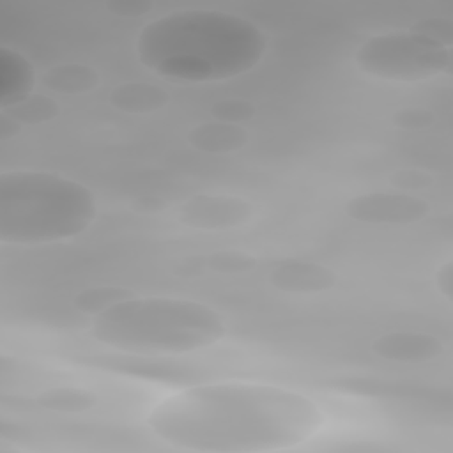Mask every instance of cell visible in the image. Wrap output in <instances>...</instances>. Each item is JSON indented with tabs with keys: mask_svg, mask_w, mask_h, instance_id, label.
<instances>
[{
	"mask_svg": "<svg viewBox=\"0 0 453 453\" xmlns=\"http://www.w3.org/2000/svg\"><path fill=\"white\" fill-rule=\"evenodd\" d=\"M90 333L115 352L159 357L209 349L225 338L226 324L202 301L131 296L92 317Z\"/></svg>",
	"mask_w": 453,
	"mask_h": 453,
	"instance_id": "cell-3",
	"label": "cell"
},
{
	"mask_svg": "<svg viewBox=\"0 0 453 453\" xmlns=\"http://www.w3.org/2000/svg\"><path fill=\"white\" fill-rule=\"evenodd\" d=\"M99 214L94 191L71 177L48 170L0 173V241L41 246L74 239Z\"/></svg>",
	"mask_w": 453,
	"mask_h": 453,
	"instance_id": "cell-4",
	"label": "cell"
},
{
	"mask_svg": "<svg viewBox=\"0 0 453 453\" xmlns=\"http://www.w3.org/2000/svg\"><path fill=\"white\" fill-rule=\"evenodd\" d=\"M145 425L175 449L265 453L310 441L326 425V414L308 395L285 386L221 380L191 384L161 398Z\"/></svg>",
	"mask_w": 453,
	"mask_h": 453,
	"instance_id": "cell-1",
	"label": "cell"
},
{
	"mask_svg": "<svg viewBox=\"0 0 453 453\" xmlns=\"http://www.w3.org/2000/svg\"><path fill=\"white\" fill-rule=\"evenodd\" d=\"M357 69L382 81L416 83L451 73V50L411 30L368 37L354 53Z\"/></svg>",
	"mask_w": 453,
	"mask_h": 453,
	"instance_id": "cell-5",
	"label": "cell"
},
{
	"mask_svg": "<svg viewBox=\"0 0 453 453\" xmlns=\"http://www.w3.org/2000/svg\"><path fill=\"white\" fill-rule=\"evenodd\" d=\"M4 111H7L16 122H19L25 127V126H39L53 120L58 115L60 108L57 101H53L51 97L32 92L30 96L23 97L12 106L4 108Z\"/></svg>",
	"mask_w": 453,
	"mask_h": 453,
	"instance_id": "cell-15",
	"label": "cell"
},
{
	"mask_svg": "<svg viewBox=\"0 0 453 453\" xmlns=\"http://www.w3.org/2000/svg\"><path fill=\"white\" fill-rule=\"evenodd\" d=\"M432 177L428 173H425L423 170L418 168H403V170H396L391 175V184L395 188H398V191L409 193L412 189H421L430 186Z\"/></svg>",
	"mask_w": 453,
	"mask_h": 453,
	"instance_id": "cell-21",
	"label": "cell"
},
{
	"mask_svg": "<svg viewBox=\"0 0 453 453\" xmlns=\"http://www.w3.org/2000/svg\"><path fill=\"white\" fill-rule=\"evenodd\" d=\"M41 81L48 90L55 94L74 96L94 90L101 83V76L94 67L87 64L65 62L46 69L41 76Z\"/></svg>",
	"mask_w": 453,
	"mask_h": 453,
	"instance_id": "cell-13",
	"label": "cell"
},
{
	"mask_svg": "<svg viewBox=\"0 0 453 453\" xmlns=\"http://www.w3.org/2000/svg\"><path fill=\"white\" fill-rule=\"evenodd\" d=\"M21 124L16 122L7 111L0 110V142H7L14 138L21 131Z\"/></svg>",
	"mask_w": 453,
	"mask_h": 453,
	"instance_id": "cell-24",
	"label": "cell"
},
{
	"mask_svg": "<svg viewBox=\"0 0 453 453\" xmlns=\"http://www.w3.org/2000/svg\"><path fill=\"white\" fill-rule=\"evenodd\" d=\"M39 407L53 412H83L97 405V395L85 388L57 386L35 396Z\"/></svg>",
	"mask_w": 453,
	"mask_h": 453,
	"instance_id": "cell-14",
	"label": "cell"
},
{
	"mask_svg": "<svg viewBox=\"0 0 453 453\" xmlns=\"http://www.w3.org/2000/svg\"><path fill=\"white\" fill-rule=\"evenodd\" d=\"M134 296L129 288L119 287V285H101V287H90L76 294L74 297V308L81 313H88L92 317L103 313L110 306Z\"/></svg>",
	"mask_w": 453,
	"mask_h": 453,
	"instance_id": "cell-16",
	"label": "cell"
},
{
	"mask_svg": "<svg viewBox=\"0 0 453 453\" xmlns=\"http://www.w3.org/2000/svg\"><path fill=\"white\" fill-rule=\"evenodd\" d=\"M336 273L319 262L283 260L269 273V283L276 290L292 296H313L336 285Z\"/></svg>",
	"mask_w": 453,
	"mask_h": 453,
	"instance_id": "cell-8",
	"label": "cell"
},
{
	"mask_svg": "<svg viewBox=\"0 0 453 453\" xmlns=\"http://www.w3.org/2000/svg\"><path fill=\"white\" fill-rule=\"evenodd\" d=\"M152 7L154 5L145 0H110L106 4V9L120 18H138L152 11Z\"/></svg>",
	"mask_w": 453,
	"mask_h": 453,
	"instance_id": "cell-22",
	"label": "cell"
},
{
	"mask_svg": "<svg viewBox=\"0 0 453 453\" xmlns=\"http://www.w3.org/2000/svg\"><path fill=\"white\" fill-rule=\"evenodd\" d=\"M269 41L251 19L184 9L149 21L136 37V57L156 76L175 83H216L255 69Z\"/></svg>",
	"mask_w": 453,
	"mask_h": 453,
	"instance_id": "cell-2",
	"label": "cell"
},
{
	"mask_svg": "<svg viewBox=\"0 0 453 453\" xmlns=\"http://www.w3.org/2000/svg\"><path fill=\"white\" fill-rule=\"evenodd\" d=\"M211 115L214 120L242 124L255 117V104L250 103L248 99H239V97L219 99L211 106Z\"/></svg>",
	"mask_w": 453,
	"mask_h": 453,
	"instance_id": "cell-17",
	"label": "cell"
},
{
	"mask_svg": "<svg viewBox=\"0 0 453 453\" xmlns=\"http://www.w3.org/2000/svg\"><path fill=\"white\" fill-rule=\"evenodd\" d=\"M393 122L400 129H423V127L432 126L434 113L430 110L419 108V106L403 108L393 115Z\"/></svg>",
	"mask_w": 453,
	"mask_h": 453,
	"instance_id": "cell-20",
	"label": "cell"
},
{
	"mask_svg": "<svg viewBox=\"0 0 453 453\" xmlns=\"http://www.w3.org/2000/svg\"><path fill=\"white\" fill-rule=\"evenodd\" d=\"M435 287H437L439 294L448 303H451V299H453V262L451 260L444 262L437 269V273H435Z\"/></svg>",
	"mask_w": 453,
	"mask_h": 453,
	"instance_id": "cell-23",
	"label": "cell"
},
{
	"mask_svg": "<svg viewBox=\"0 0 453 453\" xmlns=\"http://www.w3.org/2000/svg\"><path fill=\"white\" fill-rule=\"evenodd\" d=\"M372 350L380 359L391 363H426L439 357L444 350L442 342L423 331H391L372 342Z\"/></svg>",
	"mask_w": 453,
	"mask_h": 453,
	"instance_id": "cell-9",
	"label": "cell"
},
{
	"mask_svg": "<svg viewBox=\"0 0 453 453\" xmlns=\"http://www.w3.org/2000/svg\"><path fill=\"white\" fill-rule=\"evenodd\" d=\"M35 67L21 51L0 48V110L12 106L34 92Z\"/></svg>",
	"mask_w": 453,
	"mask_h": 453,
	"instance_id": "cell-10",
	"label": "cell"
},
{
	"mask_svg": "<svg viewBox=\"0 0 453 453\" xmlns=\"http://www.w3.org/2000/svg\"><path fill=\"white\" fill-rule=\"evenodd\" d=\"M189 147L198 152L223 156L242 149L250 142V133L241 124L209 120L191 127L186 134Z\"/></svg>",
	"mask_w": 453,
	"mask_h": 453,
	"instance_id": "cell-11",
	"label": "cell"
},
{
	"mask_svg": "<svg viewBox=\"0 0 453 453\" xmlns=\"http://www.w3.org/2000/svg\"><path fill=\"white\" fill-rule=\"evenodd\" d=\"M430 205L403 191H370L352 196L345 203V214L366 225H412L425 219Z\"/></svg>",
	"mask_w": 453,
	"mask_h": 453,
	"instance_id": "cell-6",
	"label": "cell"
},
{
	"mask_svg": "<svg viewBox=\"0 0 453 453\" xmlns=\"http://www.w3.org/2000/svg\"><path fill=\"white\" fill-rule=\"evenodd\" d=\"M207 264L216 273H242L255 265V258L250 253L235 251V250H223L214 251L209 255Z\"/></svg>",
	"mask_w": 453,
	"mask_h": 453,
	"instance_id": "cell-19",
	"label": "cell"
},
{
	"mask_svg": "<svg viewBox=\"0 0 453 453\" xmlns=\"http://www.w3.org/2000/svg\"><path fill=\"white\" fill-rule=\"evenodd\" d=\"M110 103L122 113L149 115L163 110L170 103V94L147 81H126L110 92Z\"/></svg>",
	"mask_w": 453,
	"mask_h": 453,
	"instance_id": "cell-12",
	"label": "cell"
},
{
	"mask_svg": "<svg viewBox=\"0 0 453 453\" xmlns=\"http://www.w3.org/2000/svg\"><path fill=\"white\" fill-rule=\"evenodd\" d=\"M409 30L444 48L451 50L453 46V21L448 18H423L416 21Z\"/></svg>",
	"mask_w": 453,
	"mask_h": 453,
	"instance_id": "cell-18",
	"label": "cell"
},
{
	"mask_svg": "<svg viewBox=\"0 0 453 453\" xmlns=\"http://www.w3.org/2000/svg\"><path fill=\"white\" fill-rule=\"evenodd\" d=\"M253 212L255 209L251 202L242 196L200 193L182 202L179 221L189 228L218 232L246 225Z\"/></svg>",
	"mask_w": 453,
	"mask_h": 453,
	"instance_id": "cell-7",
	"label": "cell"
}]
</instances>
